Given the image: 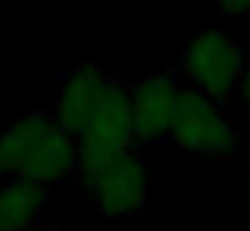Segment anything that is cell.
Wrapping results in <instances>:
<instances>
[{
  "instance_id": "1",
  "label": "cell",
  "mask_w": 250,
  "mask_h": 231,
  "mask_svg": "<svg viewBox=\"0 0 250 231\" xmlns=\"http://www.w3.org/2000/svg\"><path fill=\"white\" fill-rule=\"evenodd\" d=\"M78 172V143L54 116L33 113L0 132V180L49 188Z\"/></svg>"
},
{
  "instance_id": "2",
  "label": "cell",
  "mask_w": 250,
  "mask_h": 231,
  "mask_svg": "<svg viewBox=\"0 0 250 231\" xmlns=\"http://www.w3.org/2000/svg\"><path fill=\"white\" fill-rule=\"evenodd\" d=\"M245 70L248 54L229 32H194L183 43V75L191 81V89L210 97L212 102L229 100L239 89Z\"/></svg>"
},
{
  "instance_id": "3",
  "label": "cell",
  "mask_w": 250,
  "mask_h": 231,
  "mask_svg": "<svg viewBox=\"0 0 250 231\" xmlns=\"http://www.w3.org/2000/svg\"><path fill=\"white\" fill-rule=\"evenodd\" d=\"M132 89H126L124 81L113 75L100 97L94 113L76 134L78 143V175L97 169L100 164L110 161L119 153H129L135 145V124H132Z\"/></svg>"
},
{
  "instance_id": "4",
  "label": "cell",
  "mask_w": 250,
  "mask_h": 231,
  "mask_svg": "<svg viewBox=\"0 0 250 231\" xmlns=\"http://www.w3.org/2000/svg\"><path fill=\"white\" fill-rule=\"evenodd\" d=\"M169 140L178 148L196 150L210 159H231L239 150V134L231 126L229 116L218 107V102L199 94L191 86L183 89Z\"/></svg>"
},
{
  "instance_id": "5",
  "label": "cell",
  "mask_w": 250,
  "mask_h": 231,
  "mask_svg": "<svg viewBox=\"0 0 250 231\" xmlns=\"http://www.w3.org/2000/svg\"><path fill=\"white\" fill-rule=\"evenodd\" d=\"M81 186L105 218H132L148 193V169L135 153H119L97 169L83 172Z\"/></svg>"
},
{
  "instance_id": "6",
  "label": "cell",
  "mask_w": 250,
  "mask_h": 231,
  "mask_svg": "<svg viewBox=\"0 0 250 231\" xmlns=\"http://www.w3.org/2000/svg\"><path fill=\"white\" fill-rule=\"evenodd\" d=\"M180 97H183V86L175 73H169V70L148 73L129 94L135 137L143 143L167 140L175 118H178Z\"/></svg>"
},
{
  "instance_id": "7",
  "label": "cell",
  "mask_w": 250,
  "mask_h": 231,
  "mask_svg": "<svg viewBox=\"0 0 250 231\" xmlns=\"http://www.w3.org/2000/svg\"><path fill=\"white\" fill-rule=\"evenodd\" d=\"M113 73L94 62H76L60 84V97H57L54 118L76 137L81 132V126L89 121V116L94 113L100 97L105 94Z\"/></svg>"
},
{
  "instance_id": "8",
  "label": "cell",
  "mask_w": 250,
  "mask_h": 231,
  "mask_svg": "<svg viewBox=\"0 0 250 231\" xmlns=\"http://www.w3.org/2000/svg\"><path fill=\"white\" fill-rule=\"evenodd\" d=\"M46 188L30 183L0 186V231H30L46 204Z\"/></svg>"
},
{
  "instance_id": "9",
  "label": "cell",
  "mask_w": 250,
  "mask_h": 231,
  "mask_svg": "<svg viewBox=\"0 0 250 231\" xmlns=\"http://www.w3.org/2000/svg\"><path fill=\"white\" fill-rule=\"evenodd\" d=\"M215 8L226 19H245L250 16V0H215Z\"/></svg>"
},
{
  "instance_id": "10",
  "label": "cell",
  "mask_w": 250,
  "mask_h": 231,
  "mask_svg": "<svg viewBox=\"0 0 250 231\" xmlns=\"http://www.w3.org/2000/svg\"><path fill=\"white\" fill-rule=\"evenodd\" d=\"M237 94L242 97V102H245V105H250V64H248V70H245L242 81H239V89H237Z\"/></svg>"
}]
</instances>
